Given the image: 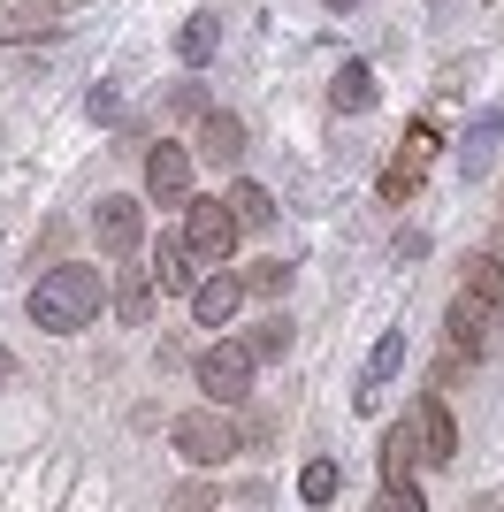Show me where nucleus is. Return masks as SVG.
I'll return each mask as SVG.
<instances>
[{"mask_svg": "<svg viewBox=\"0 0 504 512\" xmlns=\"http://www.w3.org/2000/svg\"><path fill=\"white\" fill-rule=\"evenodd\" d=\"M336 482H344V474H336V459H314V467L298 474V497H306V505H329Z\"/></svg>", "mask_w": 504, "mask_h": 512, "instance_id": "nucleus-21", "label": "nucleus"}, {"mask_svg": "<svg viewBox=\"0 0 504 512\" xmlns=\"http://www.w3.org/2000/svg\"><path fill=\"white\" fill-rule=\"evenodd\" d=\"M46 0H0V46H23V39H46Z\"/></svg>", "mask_w": 504, "mask_h": 512, "instance_id": "nucleus-13", "label": "nucleus"}, {"mask_svg": "<svg viewBox=\"0 0 504 512\" xmlns=\"http://www.w3.org/2000/svg\"><path fill=\"white\" fill-rule=\"evenodd\" d=\"M329 100H336V115H367V107H375V69L344 62V69H336V85H329Z\"/></svg>", "mask_w": 504, "mask_h": 512, "instance_id": "nucleus-14", "label": "nucleus"}, {"mask_svg": "<svg viewBox=\"0 0 504 512\" xmlns=\"http://www.w3.org/2000/svg\"><path fill=\"white\" fill-rule=\"evenodd\" d=\"M413 467H420V436H413V421H398L382 436V482H390V490H413Z\"/></svg>", "mask_w": 504, "mask_h": 512, "instance_id": "nucleus-12", "label": "nucleus"}, {"mask_svg": "<svg viewBox=\"0 0 504 512\" xmlns=\"http://www.w3.org/2000/svg\"><path fill=\"white\" fill-rule=\"evenodd\" d=\"M8 375H16V352H0V383H8Z\"/></svg>", "mask_w": 504, "mask_h": 512, "instance_id": "nucleus-29", "label": "nucleus"}, {"mask_svg": "<svg viewBox=\"0 0 504 512\" xmlns=\"http://www.w3.org/2000/svg\"><path fill=\"white\" fill-rule=\"evenodd\" d=\"M459 291H474V299L504 306V260H497V253H474V260H466V283H459Z\"/></svg>", "mask_w": 504, "mask_h": 512, "instance_id": "nucleus-18", "label": "nucleus"}, {"mask_svg": "<svg viewBox=\"0 0 504 512\" xmlns=\"http://www.w3.org/2000/svg\"><path fill=\"white\" fill-rule=\"evenodd\" d=\"M413 436H420V459H428V467H443V459L459 451V428H451L443 398H420V406H413Z\"/></svg>", "mask_w": 504, "mask_h": 512, "instance_id": "nucleus-9", "label": "nucleus"}, {"mask_svg": "<svg viewBox=\"0 0 504 512\" xmlns=\"http://www.w3.org/2000/svg\"><path fill=\"white\" fill-rule=\"evenodd\" d=\"M237 283H245V291H260V299H275V291L291 283V268H283V260H252V268H245Z\"/></svg>", "mask_w": 504, "mask_h": 512, "instance_id": "nucleus-22", "label": "nucleus"}, {"mask_svg": "<svg viewBox=\"0 0 504 512\" xmlns=\"http://www.w3.org/2000/svg\"><path fill=\"white\" fill-rule=\"evenodd\" d=\"M375 512H428V505H420V490H382Z\"/></svg>", "mask_w": 504, "mask_h": 512, "instance_id": "nucleus-26", "label": "nucleus"}, {"mask_svg": "<svg viewBox=\"0 0 504 512\" xmlns=\"http://www.w3.org/2000/svg\"><path fill=\"white\" fill-rule=\"evenodd\" d=\"M398 367H405V329H390V337L375 344V360H367V390H359V406H375V390L390 383Z\"/></svg>", "mask_w": 504, "mask_h": 512, "instance_id": "nucleus-17", "label": "nucleus"}, {"mask_svg": "<svg viewBox=\"0 0 504 512\" xmlns=\"http://www.w3.org/2000/svg\"><path fill=\"white\" fill-rule=\"evenodd\" d=\"M443 329H451V352H459V360H482L489 344H497V329H504V306L459 291V299H451V314H443Z\"/></svg>", "mask_w": 504, "mask_h": 512, "instance_id": "nucleus-5", "label": "nucleus"}, {"mask_svg": "<svg viewBox=\"0 0 504 512\" xmlns=\"http://www.w3.org/2000/svg\"><path fill=\"white\" fill-rule=\"evenodd\" d=\"M54 8H84V0H54Z\"/></svg>", "mask_w": 504, "mask_h": 512, "instance_id": "nucleus-31", "label": "nucleus"}, {"mask_svg": "<svg viewBox=\"0 0 504 512\" xmlns=\"http://www.w3.org/2000/svg\"><path fill=\"white\" fill-rule=\"evenodd\" d=\"M237 299H245V283H237V276H207V283H191V314H199V329H230Z\"/></svg>", "mask_w": 504, "mask_h": 512, "instance_id": "nucleus-10", "label": "nucleus"}, {"mask_svg": "<svg viewBox=\"0 0 504 512\" xmlns=\"http://www.w3.org/2000/svg\"><path fill=\"white\" fill-rule=\"evenodd\" d=\"M436 146H443L436 130H428V123H413V130H405V153H398V161H413V169H428V161H436Z\"/></svg>", "mask_w": 504, "mask_h": 512, "instance_id": "nucleus-24", "label": "nucleus"}, {"mask_svg": "<svg viewBox=\"0 0 504 512\" xmlns=\"http://www.w3.org/2000/svg\"><path fill=\"white\" fill-rule=\"evenodd\" d=\"M497 123H504V115H474V130H466V146H459L466 176H482V169H489V146H497Z\"/></svg>", "mask_w": 504, "mask_h": 512, "instance_id": "nucleus-20", "label": "nucleus"}, {"mask_svg": "<svg viewBox=\"0 0 504 512\" xmlns=\"http://www.w3.org/2000/svg\"><path fill=\"white\" fill-rule=\"evenodd\" d=\"M115 306H123L130 321H146V306H153V283H146V276H130L123 291H115Z\"/></svg>", "mask_w": 504, "mask_h": 512, "instance_id": "nucleus-25", "label": "nucleus"}, {"mask_svg": "<svg viewBox=\"0 0 504 512\" xmlns=\"http://www.w3.org/2000/svg\"><path fill=\"white\" fill-rule=\"evenodd\" d=\"M100 299H107L100 268H54V276L31 283V321H39L46 337H77V329H92Z\"/></svg>", "mask_w": 504, "mask_h": 512, "instance_id": "nucleus-1", "label": "nucleus"}, {"mask_svg": "<svg viewBox=\"0 0 504 512\" xmlns=\"http://www.w3.org/2000/svg\"><path fill=\"white\" fill-rule=\"evenodd\" d=\"M176 436V451H184L191 467H230V451H237V421L222 406H207V413H184V421L168 428Z\"/></svg>", "mask_w": 504, "mask_h": 512, "instance_id": "nucleus-2", "label": "nucleus"}, {"mask_svg": "<svg viewBox=\"0 0 504 512\" xmlns=\"http://www.w3.org/2000/svg\"><path fill=\"white\" fill-rule=\"evenodd\" d=\"M146 283H153V291H176V299H191V283H199V268H191L184 237H161V253H153Z\"/></svg>", "mask_w": 504, "mask_h": 512, "instance_id": "nucleus-11", "label": "nucleus"}, {"mask_svg": "<svg viewBox=\"0 0 504 512\" xmlns=\"http://www.w3.org/2000/svg\"><path fill=\"white\" fill-rule=\"evenodd\" d=\"M84 107H92V123H115V115H123V100H115V92H107V85L92 92V100H84Z\"/></svg>", "mask_w": 504, "mask_h": 512, "instance_id": "nucleus-27", "label": "nucleus"}, {"mask_svg": "<svg viewBox=\"0 0 504 512\" xmlns=\"http://www.w3.org/2000/svg\"><path fill=\"white\" fill-rule=\"evenodd\" d=\"M92 237H100L107 260H130L146 245V207H138V199H100V207H92Z\"/></svg>", "mask_w": 504, "mask_h": 512, "instance_id": "nucleus-6", "label": "nucleus"}, {"mask_svg": "<svg viewBox=\"0 0 504 512\" xmlns=\"http://www.w3.org/2000/svg\"><path fill=\"white\" fill-rule=\"evenodd\" d=\"M184 253L214 260V268L237 253V214L222 207V199H184Z\"/></svg>", "mask_w": 504, "mask_h": 512, "instance_id": "nucleus-3", "label": "nucleus"}, {"mask_svg": "<svg viewBox=\"0 0 504 512\" xmlns=\"http://www.w3.org/2000/svg\"><path fill=\"white\" fill-rule=\"evenodd\" d=\"M176 115H207V92H199V85H176Z\"/></svg>", "mask_w": 504, "mask_h": 512, "instance_id": "nucleus-28", "label": "nucleus"}, {"mask_svg": "<svg viewBox=\"0 0 504 512\" xmlns=\"http://www.w3.org/2000/svg\"><path fill=\"white\" fill-rule=\"evenodd\" d=\"M146 199L153 207H184L191 199V153L184 146H153L146 153Z\"/></svg>", "mask_w": 504, "mask_h": 512, "instance_id": "nucleus-7", "label": "nucleus"}, {"mask_svg": "<svg viewBox=\"0 0 504 512\" xmlns=\"http://www.w3.org/2000/svg\"><path fill=\"white\" fill-rule=\"evenodd\" d=\"M191 375H199V390H207L214 406H237L252 390V352L245 344H207V352L191 360Z\"/></svg>", "mask_w": 504, "mask_h": 512, "instance_id": "nucleus-4", "label": "nucleus"}, {"mask_svg": "<svg viewBox=\"0 0 504 512\" xmlns=\"http://www.w3.org/2000/svg\"><path fill=\"white\" fill-rule=\"evenodd\" d=\"M413 192H420V169H413V161H390V169H382V199H390V207H405Z\"/></svg>", "mask_w": 504, "mask_h": 512, "instance_id": "nucleus-23", "label": "nucleus"}, {"mask_svg": "<svg viewBox=\"0 0 504 512\" xmlns=\"http://www.w3.org/2000/svg\"><path fill=\"white\" fill-rule=\"evenodd\" d=\"M245 352H252V367H260V360H283V352H291V321L268 314V321H260V329L245 337Z\"/></svg>", "mask_w": 504, "mask_h": 512, "instance_id": "nucleus-19", "label": "nucleus"}, {"mask_svg": "<svg viewBox=\"0 0 504 512\" xmlns=\"http://www.w3.org/2000/svg\"><path fill=\"white\" fill-rule=\"evenodd\" d=\"M222 207L237 214V230H268V222H275V199H268V184H252V176H237Z\"/></svg>", "mask_w": 504, "mask_h": 512, "instance_id": "nucleus-15", "label": "nucleus"}, {"mask_svg": "<svg viewBox=\"0 0 504 512\" xmlns=\"http://www.w3.org/2000/svg\"><path fill=\"white\" fill-rule=\"evenodd\" d=\"M199 153H207L214 169H237V161H245V123L222 115V107H207V115H199Z\"/></svg>", "mask_w": 504, "mask_h": 512, "instance_id": "nucleus-8", "label": "nucleus"}, {"mask_svg": "<svg viewBox=\"0 0 504 512\" xmlns=\"http://www.w3.org/2000/svg\"><path fill=\"white\" fill-rule=\"evenodd\" d=\"M329 8H359V0H329Z\"/></svg>", "mask_w": 504, "mask_h": 512, "instance_id": "nucleus-30", "label": "nucleus"}, {"mask_svg": "<svg viewBox=\"0 0 504 512\" xmlns=\"http://www.w3.org/2000/svg\"><path fill=\"white\" fill-rule=\"evenodd\" d=\"M214 46H222V16H214V8H207V16H191L184 31H176V54H184L191 69H207V62H214Z\"/></svg>", "mask_w": 504, "mask_h": 512, "instance_id": "nucleus-16", "label": "nucleus"}]
</instances>
